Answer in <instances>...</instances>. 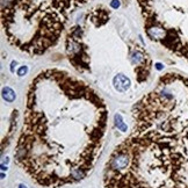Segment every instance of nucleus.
I'll return each mask as SVG.
<instances>
[{"label":"nucleus","mask_w":188,"mask_h":188,"mask_svg":"<svg viewBox=\"0 0 188 188\" xmlns=\"http://www.w3.org/2000/svg\"><path fill=\"white\" fill-rule=\"evenodd\" d=\"M108 116L105 100L86 81L65 70H43L27 88L14 160L40 187L77 183L98 161Z\"/></svg>","instance_id":"obj_1"},{"label":"nucleus","mask_w":188,"mask_h":188,"mask_svg":"<svg viewBox=\"0 0 188 188\" xmlns=\"http://www.w3.org/2000/svg\"><path fill=\"white\" fill-rule=\"evenodd\" d=\"M131 134L110 155L106 188H188V77L167 72L131 110Z\"/></svg>","instance_id":"obj_2"},{"label":"nucleus","mask_w":188,"mask_h":188,"mask_svg":"<svg viewBox=\"0 0 188 188\" xmlns=\"http://www.w3.org/2000/svg\"><path fill=\"white\" fill-rule=\"evenodd\" d=\"M89 0H1V23L10 44L29 56L56 46L70 15Z\"/></svg>","instance_id":"obj_3"},{"label":"nucleus","mask_w":188,"mask_h":188,"mask_svg":"<svg viewBox=\"0 0 188 188\" xmlns=\"http://www.w3.org/2000/svg\"><path fill=\"white\" fill-rule=\"evenodd\" d=\"M183 58L188 62V5L183 16Z\"/></svg>","instance_id":"obj_4"},{"label":"nucleus","mask_w":188,"mask_h":188,"mask_svg":"<svg viewBox=\"0 0 188 188\" xmlns=\"http://www.w3.org/2000/svg\"><path fill=\"white\" fill-rule=\"evenodd\" d=\"M114 84H115V87L117 91L120 92H123V91H127L130 86V80L129 78H127L123 74H117L115 78H114Z\"/></svg>","instance_id":"obj_5"},{"label":"nucleus","mask_w":188,"mask_h":188,"mask_svg":"<svg viewBox=\"0 0 188 188\" xmlns=\"http://www.w3.org/2000/svg\"><path fill=\"white\" fill-rule=\"evenodd\" d=\"M3 97H4V99H5L6 101L12 102V101H14V99H15V93H14V91H13L12 88H10V87H4V89H3Z\"/></svg>","instance_id":"obj_6"},{"label":"nucleus","mask_w":188,"mask_h":188,"mask_svg":"<svg viewBox=\"0 0 188 188\" xmlns=\"http://www.w3.org/2000/svg\"><path fill=\"white\" fill-rule=\"evenodd\" d=\"M115 121H116V125H117V128H120L121 130H125V129H127V127H125V124L123 123L122 117H121L120 114H116V115H115Z\"/></svg>","instance_id":"obj_7"},{"label":"nucleus","mask_w":188,"mask_h":188,"mask_svg":"<svg viewBox=\"0 0 188 188\" xmlns=\"http://www.w3.org/2000/svg\"><path fill=\"white\" fill-rule=\"evenodd\" d=\"M27 71H28V69H27V66H22V67L20 69V71L18 72V74H19V76L21 77V76H23V73L26 74V73H27Z\"/></svg>","instance_id":"obj_8"},{"label":"nucleus","mask_w":188,"mask_h":188,"mask_svg":"<svg viewBox=\"0 0 188 188\" xmlns=\"http://www.w3.org/2000/svg\"><path fill=\"white\" fill-rule=\"evenodd\" d=\"M115 1H116V0H113V3H112V6H113L114 8H117V7L120 6V3H119V1H117V3H115Z\"/></svg>","instance_id":"obj_9"},{"label":"nucleus","mask_w":188,"mask_h":188,"mask_svg":"<svg viewBox=\"0 0 188 188\" xmlns=\"http://www.w3.org/2000/svg\"><path fill=\"white\" fill-rule=\"evenodd\" d=\"M20 188H26V186H23V185H20Z\"/></svg>","instance_id":"obj_10"}]
</instances>
